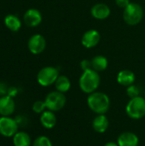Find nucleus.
<instances>
[{
    "label": "nucleus",
    "instance_id": "nucleus-1",
    "mask_svg": "<svg viewBox=\"0 0 145 146\" xmlns=\"http://www.w3.org/2000/svg\"><path fill=\"white\" fill-rule=\"evenodd\" d=\"M89 109L97 115H105L110 108V99L109 96L102 92H94L87 98Z\"/></svg>",
    "mask_w": 145,
    "mask_h": 146
},
{
    "label": "nucleus",
    "instance_id": "nucleus-2",
    "mask_svg": "<svg viewBox=\"0 0 145 146\" xmlns=\"http://www.w3.org/2000/svg\"><path fill=\"white\" fill-rule=\"evenodd\" d=\"M100 82L101 78L98 72L90 68L83 71L79 80V86L83 92L89 95L94 92H97L100 86Z\"/></svg>",
    "mask_w": 145,
    "mask_h": 146
},
{
    "label": "nucleus",
    "instance_id": "nucleus-3",
    "mask_svg": "<svg viewBox=\"0 0 145 146\" xmlns=\"http://www.w3.org/2000/svg\"><path fill=\"white\" fill-rule=\"evenodd\" d=\"M144 18V9L137 3H130L123 10L124 21L129 26L139 24Z\"/></svg>",
    "mask_w": 145,
    "mask_h": 146
},
{
    "label": "nucleus",
    "instance_id": "nucleus-4",
    "mask_svg": "<svg viewBox=\"0 0 145 146\" xmlns=\"http://www.w3.org/2000/svg\"><path fill=\"white\" fill-rule=\"evenodd\" d=\"M127 115L133 120H139L145 116V98L136 97L131 98L126 106Z\"/></svg>",
    "mask_w": 145,
    "mask_h": 146
},
{
    "label": "nucleus",
    "instance_id": "nucleus-5",
    "mask_svg": "<svg viewBox=\"0 0 145 146\" xmlns=\"http://www.w3.org/2000/svg\"><path fill=\"white\" fill-rule=\"evenodd\" d=\"M59 75V71L56 68L47 66L38 71L37 74V81L40 86L47 87L55 84Z\"/></svg>",
    "mask_w": 145,
    "mask_h": 146
},
{
    "label": "nucleus",
    "instance_id": "nucleus-6",
    "mask_svg": "<svg viewBox=\"0 0 145 146\" xmlns=\"http://www.w3.org/2000/svg\"><path fill=\"white\" fill-rule=\"evenodd\" d=\"M66 102L67 98L64 93L60 92L56 90L49 92L44 99L47 110H51L53 112H56L63 109L66 104Z\"/></svg>",
    "mask_w": 145,
    "mask_h": 146
},
{
    "label": "nucleus",
    "instance_id": "nucleus-7",
    "mask_svg": "<svg viewBox=\"0 0 145 146\" xmlns=\"http://www.w3.org/2000/svg\"><path fill=\"white\" fill-rule=\"evenodd\" d=\"M18 122L9 116L0 117V134L6 138L13 137L18 132Z\"/></svg>",
    "mask_w": 145,
    "mask_h": 146
},
{
    "label": "nucleus",
    "instance_id": "nucleus-8",
    "mask_svg": "<svg viewBox=\"0 0 145 146\" xmlns=\"http://www.w3.org/2000/svg\"><path fill=\"white\" fill-rule=\"evenodd\" d=\"M27 47L29 51L33 55H38L42 53L46 47V41L44 36L41 34H34L30 37L27 42Z\"/></svg>",
    "mask_w": 145,
    "mask_h": 146
},
{
    "label": "nucleus",
    "instance_id": "nucleus-9",
    "mask_svg": "<svg viewBox=\"0 0 145 146\" xmlns=\"http://www.w3.org/2000/svg\"><path fill=\"white\" fill-rule=\"evenodd\" d=\"M101 39L100 33L95 29H90L86 31L81 38V44L87 49H91L98 44Z\"/></svg>",
    "mask_w": 145,
    "mask_h": 146
},
{
    "label": "nucleus",
    "instance_id": "nucleus-10",
    "mask_svg": "<svg viewBox=\"0 0 145 146\" xmlns=\"http://www.w3.org/2000/svg\"><path fill=\"white\" fill-rule=\"evenodd\" d=\"M23 20L27 27H35L42 22L41 12L36 9H29L25 12Z\"/></svg>",
    "mask_w": 145,
    "mask_h": 146
},
{
    "label": "nucleus",
    "instance_id": "nucleus-11",
    "mask_svg": "<svg viewBox=\"0 0 145 146\" xmlns=\"http://www.w3.org/2000/svg\"><path fill=\"white\" fill-rule=\"evenodd\" d=\"M15 110V104L13 98L9 95L0 98V115L2 116L11 115Z\"/></svg>",
    "mask_w": 145,
    "mask_h": 146
},
{
    "label": "nucleus",
    "instance_id": "nucleus-12",
    "mask_svg": "<svg viewBox=\"0 0 145 146\" xmlns=\"http://www.w3.org/2000/svg\"><path fill=\"white\" fill-rule=\"evenodd\" d=\"M91 14L92 17L97 20H105L110 15L111 9L106 3H99L91 7Z\"/></svg>",
    "mask_w": 145,
    "mask_h": 146
},
{
    "label": "nucleus",
    "instance_id": "nucleus-13",
    "mask_svg": "<svg viewBox=\"0 0 145 146\" xmlns=\"http://www.w3.org/2000/svg\"><path fill=\"white\" fill-rule=\"evenodd\" d=\"M139 139L137 134L132 132H124L118 136L117 144L119 146H138Z\"/></svg>",
    "mask_w": 145,
    "mask_h": 146
},
{
    "label": "nucleus",
    "instance_id": "nucleus-14",
    "mask_svg": "<svg viewBox=\"0 0 145 146\" xmlns=\"http://www.w3.org/2000/svg\"><path fill=\"white\" fill-rule=\"evenodd\" d=\"M116 80H117V82L121 86L128 87L129 86H132L134 84L136 80V76L132 71L129 69H124L118 73Z\"/></svg>",
    "mask_w": 145,
    "mask_h": 146
},
{
    "label": "nucleus",
    "instance_id": "nucleus-15",
    "mask_svg": "<svg viewBox=\"0 0 145 146\" xmlns=\"http://www.w3.org/2000/svg\"><path fill=\"white\" fill-rule=\"evenodd\" d=\"M109 127V121L105 115H97L92 121L93 129L98 133H105Z\"/></svg>",
    "mask_w": 145,
    "mask_h": 146
},
{
    "label": "nucleus",
    "instance_id": "nucleus-16",
    "mask_svg": "<svg viewBox=\"0 0 145 146\" xmlns=\"http://www.w3.org/2000/svg\"><path fill=\"white\" fill-rule=\"evenodd\" d=\"M56 115L51 110H45L40 115V123L46 129H52L56 125Z\"/></svg>",
    "mask_w": 145,
    "mask_h": 146
},
{
    "label": "nucleus",
    "instance_id": "nucleus-17",
    "mask_svg": "<svg viewBox=\"0 0 145 146\" xmlns=\"http://www.w3.org/2000/svg\"><path fill=\"white\" fill-rule=\"evenodd\" d=\"M4 25L9 30L12 32H17L21 27V21L18 16L10 14L4 17Z\"/></svg>",
    "mask_w": 145,
    "mask_h": 146
},
{
    "label": "nucleus",
    "instance_id": "nucleus-18",
    "mask_svg": "<svg viewBox=\"0 0 145 146\" xmlns=\"http://www.w3.org/2000/svg\"><path fill=\"white\" fill-rule=\"evenodd\" d=\"M91 68L97 72L104 71L105 69H107V68L109 66L108 59L102 55L94 56L91 60Z\"/></svg>",
    "mask_w": 145,
    "mask_h": 146
},
{
    "label": "nucleus",
    "instance_id": "nucleus-19",
    "mask_svg": "<svg viewBox=\"0 0 145 146\" xmlns=\"http://www.w3.org/2000/svg\"><path fill=\"white\" fill-rule=\"evenodd\" d=\"M14 146H31L32 140L28 133L25 132H17L13 136Z\"/></svg>",
    "mask_w": 145,
    "mask_h": 146
},
{
    "label": "nucleus",
    "instance_id": "nucleus-20",
    "mask_svg": "<svg viewBox=\"0 0 145 146\" xmlns=\"http://www.w3.org/2000/svg\"><path fill=\"white\" fill-rule=\"evenodd\" d=\"M55 87L56 91L65 93L70 90L71 81L66 75H59L56 81L55 82Z\"/></svg>",
    "mask_w": 145,
    "mask_h": 146
},
{
    "label": "nucleus",
    "instance_id": "nucleus-21",
    "mask_svg": "<svg viewBox=\"0 0 145 146\" xmlns=\"http://www.w3.org/2000/svg\"><path fill=\"white\" fill-rule=\"evenodd\" d=\"M32 146H53L50 139L46 136L38 137L32 143Z\"/></svg>",
    "mask_w": 145,
    "mask_h": 146
},
{
    "label": "nucleus",
    "instance_id": "nucleus-22",
    "mask_svg": "<svg viewBox=\"0 0 145 146\" xmlns=\"http://www.w3.org/2000/svg\"><path fill=\"white\" fill-rule=\"evenodd\" d=\"M46 109L47 108L44 101L38 100L34 102V104H32V111L36 114H42L44 111H45Z\"/></svg>",
    "mask_w": 145,
    "mask_h": 146
},
{
    "label": "nucleus",
    "instance_id": "nucleus-23",
    "mask_svg": "<svg viewBox=\"0 0 145 146\" xmlns=\"http://www.w3.org/2000/svg\"><path fill=\"white\" fill-rule=\"evenodd\" d=\"M126 94L131 99V98L138 97L139 94H140V90H139L138 86H137L136 85L133 84V85L129 86L128 87H126Z\"/></svg>",
    "mask_w": 145,
    "mask_h": 146
},
{
    "label": "nucleus",
    "instance_id": "nucleus-24",
    "mask_svg": "<svg viewBox=\"0 0 145 146\" xmlns=\"http://www.w3.org/2000/svg\"><path fill=\"white\" fill-rule=\"evenodd\" d=\"M80 68L83 71L85 70H87V69H90L91 68V61L90 60H82L80 62Z\"/></svg>",
    "mask_w": 145,
    "mask_h": 146
},
{
    "label": "nucleus",
    "instance_id": "nucleus-25",
    "mask_svg": "<svg viewBox=\"0 0 145 146\" xmlns=\"http://www.w3.org/2000/svg\"><path fill=\"white\" fill-rule=\"evenodd\" d=\"M8 90L9 87L4 82H0V98L6 96L8 94Z\"/></svg>",
    "mask_w": 145,
    "mask_h": 146
},
{
    "label": "nucleus",
    "instance_id": "nucleus-26",
    "mask_svg": "<svg viewBox=\"0 0 145 146\" xmlns=\"http://www.w3.org/2000/svg\"><path fill=\"white\" fill-rule=\"evenodd\" d=\"M130 0H115V3L116 5L119 7V8H121V9H125L129 3H130Z\"/></svg>",
    "mask_w": 145,
    "mask_h": 146
},
{
    "label": "nucleus",
    "instance_id": "nucleus-27",
    "mask_svg": "<svg viewBox=\"0 0 145 146\" xmlns=\"http://www.w3.org/2000/svg\"><path fill=\"white\" fill-rule=\"evenodd\" d=\"M17 93H18V90H17L16 87H15V86L9 87L8 94H7V95H9V96L11 97V98H14V97H15V96L17 95Z\"/></svg>",
    "mask_w": 145,
    "mask_h": 146
},
{
    "label": "nucleus",
    "instance_id": "nucleus-28",
    "mask_svg": "<svg viewBox=\"0 0 145 146\" xmlns=\"http://www.w3.org/2000/svg\"><path fill=\"white\" fill-rule=\"evenodd\" d=\"M103 146H119L117 143H115V142H108L106 143Z\"/></svg>",
    "mask_w": 145,
    "mask_h": 146
}]
</instances>
